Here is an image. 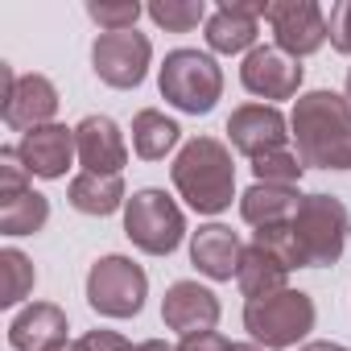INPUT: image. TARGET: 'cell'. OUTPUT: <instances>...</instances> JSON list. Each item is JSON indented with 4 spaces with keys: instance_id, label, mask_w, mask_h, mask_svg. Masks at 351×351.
Listing matches in <instances>:
<instances>
[{
    "instance_id": "cell-1",
    "label": "cell",
    "mask_w": 351,
    "mask_h": 351,
    "mask_svg": "<svg viewBox=\"0 0 351 351\" xmlns=\"http://www.w3.org/2000/svg\"><path fill=\"white\" fill-rule=\"evenodd\" d=\"M289 136L298 141L302 165L351 169V104L335 91H306L293 104Z\"/></svg>"
},
{
    "instance_id": "cell-2",
    "label": "cell",
    "mask_w": 351,
    "mask_h": 351,
    "mask_svg": "<svg viewBox=\"0 0 351 351\" xmlns=\"http://www.w3.org/2000/svg\"><path fill=\"white\" fill-rule=\"evenodd\" d=\"M173 186L199 215H219L236 195V165L232 153L215 136H195L173 157Z\"/></svg>"
},
{
    "instance_id": "cell-3",
    "label": "cell",
    "mask_w": 351,
    "mask_h": 351,
    "mask_svg": "<svg viewBox=\"0 0 351 351\" xmlns=\"http://www.w3.org/2000/svg\"><path fill=\"white\" fill-rule=\"evenodd\" d=\"M302 269H326L343 256L347 244V207L330 195H306L298 215L289 219Z\"/></svg>"
},
{
    "instance_id": "cell-4",
    "label": "cell",
    "mask_w": 351,
    "mask_h": 351,
    "mask_svg": "<svg viewBox=\"0 0 351 351\" xmlns=\"http://www.w3.org/2000/svg\"><path fill=\"white\" fill-rule=\"evenodd\" d=\"M161 95L191 116H207L215 108V99L223 95V71L215 66L211 54L199 50H173L161 62Z\"/></svg>"
},
{
    "instance_id": "cell-5",
    "label": "cell",
    "mask_w": 351,
    "mask_h": 351,
    "mask_svg": "<svg viewBox=\"0 0 351 351\" xmlns=\"http://www.w3.org/2000/svg\"><path fill=\"white\" fill-rule=\"evenodd\" d=\"M244 326L248 335L277 351V347H293L298 339H306L314 330V302L310 293L302 289H281V293H269L261 302H248L244 306Z\"/></svg>"
},
{
    "instance_id": "cell-6",
    "label": "cell",
    "mask_w": 351,
    "mask_h": 351,
    "mask_svg": "<svg viewBox=\"0 0 351 351\" xmlns=\"http://www.w3.org/2000/svg\"><path fill=\"white\" fill-rule=\"evenodd\" d=\"M124 236L149 256H169L186 236V219L165 191H136L124 203Z\"/></svg>"
},
{
    "instance_id": "cell-7",
    "label": "cell",
    "mask_w": 351,
    "mask_h": 351,
    "mask_svg": "<svg viewBox=\"0 0 351 351\" xmlns=\"http://www.w3.org/2000/svg\"><path fill=\"white\" fill-rule=\"evenodd\" d=\"M145 293H149V277L128 256H104L87 273V302L104 318H132V314H141Z\"/></svg>"
},
{
    "instance_id": "cell-8",
    "label": "cell",
    "mask_w": 351,
    "mask_h": 351,
    "mask_svg": "<svg viewBox=\"0 0 351 351\" xmlns=\"http://www.w3.org/2000/svg\"><path fill=\"white\" fill-rule=\"evenodd\" d=\"M149 38L136 34V29H124V34H99L95 46H91V66L95 75L108 83V87H141L145 83V71H149Z\"/></svg>"
},
{
    "instance_id": "cell-9",
    "label": "cell",
    "mask_w": 351,
    "mask_h": 351,
    "mask_svg": "<svg viewBox=\"0 0 351 351\" xmlns=\"http://www.w3.org/2000/svg\"><path fill=\"white\" fill-rule=\"evenodd\" d=\"M265 21L273 25L277 50H285L289 58H306L314 50H322L326 34V17L314 0H277L265 9Z\"/></svg>"
},
{
    "instance_id": "cell-10",
    "label": "cell",
    "mask_w": 351,
    "mask_h": 351,
    "mask_svg": "<svg viewBox=\"0 0 351 351\" xmlns=\"http://www.w3.org/2000/svg\"><path fill=\"white\" fill-rule=\"evenodd\" d=\"M240 83L261 99H289L302 87V62L277 46H256L240 66Z\"/></svg>"
},
{
    "instance_id": "cell-11",
    "label": "cell",
    "mask_w": 351,
    "mask_h": 351,
    "mask_svg": "<svg viewBox=\"0 0 351 351\" xmlns=\"http://www.w3.org/2000/svg\"><path fill=\"white\" fill-rule=\"evenodd\" d=\"M161 318H165L169 330H178L182 339L207 335V330H215V322H219V298H215L211 289H203L199 281H173V285L165 289Z\"/></svg>"
},
{
    "instance_id": "cell-12",
    "label": "cell",
    "mask_w": 351,
    "mask_h": 351,
    "mask_svg": "<svg viewBox=\"0 0 351 351\" xmlns=\"http://www.w3.org/2000/svg\"><path fill=\"white\" fill-rule=\"evenodd\" d=\"M228 136L244 157H265L273 149H285L289 132H285V116L273 104H244L228 116Z\"/></svg>"
},
{
    "instance_id": "cell-13",
    "label": "cell",
    "mask_w": 351,
    "mask_h": 351,
    "mask_svg": "<svg viewBox=\"0 0 351 351\" xmlns=\"http://www.w3.org/2000/svg\"><path fill=\"white\" fill-rule=\"evenodd\" d=\"M75 153H79L75 149V128H66V124H42V128L25 132L21 145H17V157L38 178H62Z\"/></svg>"
},
{
    "instance_id": "cell-14",
    "label": "cell",
    "mask_w": 351,
    "mask_h": 351,
    "mask_svg": "<svg viewBox=\"0 0 351 351\" xmlns=\"http://www.w3.org/2000/svg\"><path fill=\"white\" fill-rule=\"evenodd\" d=\"M54 112H58V91H54V83L46 75H25L5 95V124L17 128L21 136L42 128V124H50Z\"/></svg>"
},
{
    "instance_id": "cell-15",
    "label": "cell",
    "mask_w": 351,
    "mask_h": 351,
    "mask_svg": "<svg viewBox=\"0 0 351 351\" xmlns=\"http://www.w3.org/2000/svg\"><path fill=\"white\" fill-rule=\"evenodd\" d=\"M75 149H79V161L87 165V173H120L128 161L124 136H120L116 120H108V116H87L75 128Z\"/></svg>"
},
{
    "instance_id": "cell-16",
    "label": "cell",
    "mask_w": 351,
    "mask_h": 351,
    "mask_svg": "<svg viewBox=\"0 0 351 351\" xmlns=\"http://www.w3.org/2000/svg\"><path fill=\"white\" fill-rule=\"evenodd\" d=\"M269 5H240V0H223V5L207 17V46L215 54H244L256 42V17H265Z\"/></svg>"
},
{
    "instance_id": "cell-17",
    "label": "cell",
    "mask_w": 351,
    "mask_h": 351,
    "mask_svg": "<svg viewBox=\"0 0 351 351\" xmlns=\"http://www.w3.org/2000/svg\"><path fill=\"white\" fill-rule=\"evenodd\" d=\"M191 261L199 265V273H207L211 281H232L240 273V261H244V244L232 228L223 223H207L195 232L191 240Z\"/></svg>"
},
{
    "instance_id": "cell-18",
    "label": "cell",
    "mask_w": 351,
    "mask_h": 351,
    "mask_svg": "<svg viewBox=\"0 0 351 351\" xmlns=\"http://www.w3.org/2000/svg\"><path fill=\"white\" fill-rule=\"evenodd\" d=\"M9 343L17 351H50V347L66 343V314L50 302H34L29 310H21L13 318Z\"/></svg>"
},
{
    "instance_id": "cell-19",
    "label": "cell",
    "mask_w": 351,
    "mask_h": 351,
    "mask_svg": "<svg viewBox=\"0 0 351 351\" xmlns=\"http://www.w3.org/2000/svg\"><path fill=\"white\" fill-rule=\"evenodd\" d=\"M298 207H302V195H298L293 186H269V182L248 186L244 199H240V215H244V223H252L256 232H261V228H281V223H289V219L298 215Z\"/></svg>"
},
{
    "instance_id": "cell-20",
    "label": "cell",
    "mask_w": 351,
    "mask_h": 351,
    "mask_svg": "<svg viewBox=\"0 0 351 351\" xmlns=\"http://www.w3.org/2000/svg\"><path fill=\"white\" fill-rule=\"evenodd\" d=\"M285 277H289V269H285L277 256H269L261 244L244 248V261H240L236 281H240V293H244L248 302H261V298H269V293H281V289H285Z\"/></svg>"
},
{
    "instance_id": "cell-21",
    "label": "cell",
    "mask_w": 351,
    "mask_h": 351,
    "mask_svg": "<svg viewBox=\"0 0 351 351\" xmlns=\"http://www.w3.org/2000/svg\"><path fill=\"white\" fill-rule=\"evenodd\" d=\"M124 203V182L120 173H79L71 182V207L83 215H112Z\"/></svg>"
},
{
    "instance_id": "cell-22",
    "label": "cell",
    "mask_w": 351,
    "mask_h": 351,
    "mask_svg": "<svg viewBox=\"0 0 351 351\" xmlns=\"http://www.w3.org/2000/svg\"><path fill=\"white\" fill-rule=\"evenodd\" d=\"M178 136H182V128L173 120H165L161 112H153V108L132 116V149L145 161H161L173 145H178Z\"/></svg>"
},
{
    "instance_id": "cell-23",
    "label": "cell",
    "mask_w": 351,
    "mask_h": 351,
    "mask_svg": "<svg viewBox=\"0 0 351 351\" xmlns=\"http://www.w3.org/2000/svg\"><path fill=\"white\" fill-rule=\"evenodd\" d=\"M46 219H50V203L38 191H21L17 199L0 203V232L5 236H34L46 228Z\"/></svg>"
},
{
    "instance_id": "cell-24",
    "label": "cell",
    "mask_w": 351,
    "mask_h": 351,
    "mask_svg": "<svg viewBox=\"0 0 351 351\" xmlns=\"http://www.w3.org/2000/svg\"><path fill=\"white\" fill-rule=\"evenodd\" d=\"M0 277H5V281H0V306H17V302L34 289V281H38L29 256L17 252V248H5V252H0Z\"/></svg>"
},
{
    "instance_id": "cell-25",
    "label": "cell",
    "mask_w": 351,
    "mask_h": 351,
    "mask_svg": "<svg viewBox=\"0 0 351 351\" xmlns=\"http://www.w3.org/2000/svg\"><path fill=\"white\" fill-rule=\"evenodd\" d=\"M149 17L169 34H191L207 17V9H203V0H153Z\"/></svg>"
},
{
    "instance_id": "cell-26",
    "label": "cell",
    "mask_w": 351,
    "mask_h": 351,
    "mask_svg": "<svg viewBox=\"0 0 351 351\" xmlns=\"http://www.w3.org/2000/svg\"><path fill=\"white\" fill-rule=\"evenodd\" d=\"M252 173H256V182H269V186H293L302 173H306V165H302L298 153L273 149V153H265V157L252 161Z\"/></svg>"
},
{
    "instance_id": "cell-27",
    "label": "cell",
    "mask_w": 351,
    "mask_h": 351,
    "mask_svg": "<svg viewBox=\"0 0 351 351\" xmlns=\"http://www.w3.org/2000/svg\"><path fill=\"white\" fill-rule=\"evenodd\" d=\"M87 17H91L95 25H104L108 34H124V29L136 25L141 5H136V0H91V5H87Z\"/></svg>"
},
{
    "instance_id": "cell-28",
    "label": "cell",
    "mask_w": 351,
    "mask_h": 351,
    "mask_svg": "<svg viewBox=\"0 0 351 351\" xmlns=\"http://www.w3.org/2000/svg\"><path fill=\"white\" fill-rule=\"evenodd\" d=\"M25 161L17 157V149H5V153H0V203H5V199H17L21 191H29L25 186Z\"/></svg>"
},
{
    "instance_id": "cell-29",
    "label": "cell",
    "mask_w": 351,
    "mask_h": 351,
    "mask_svg": "<svg viewBox=\"0 0 351 351\" xmlns=\"http://www.w3.org/2000/svg\"><path fill=\"white\" fill-rule=\"evenodd\" d=\"M326 34H330V46L339 54H351V0H339V5L330 9Z\"/></svg>"
},
{
    "instance_id": "cell-30",
    "label": "cell",
    "mask_w": 351,
    "mask_h": 351,
    "mask_svg": "<svg viewBox=\"0 0 351 351\" xmlns=\"http://www.w3.org/2000/svg\"><path fill=\"white\" fill-rule=\"evenodd\" d=\"M178 351H261V347H252V343H228L223 335L207 330V335H191V339H182Z\"/></svg>"
},
{
    "instance_id": "cell-31",
    "label": "cell",
    "mask_w": 351,
    "mask_h": 351,
    "mask_svg": "<svg viewBox=\"0 0 351 351\" xmlns=\"http://www.w3.org/2000/svg\"><path fill=\"white\" fill-rule=\"evenodd\" d=\"M128 339H120L116 330H87L83 339H75V351H124Z\"/></svg>"
},
{
    "instance_id": "cell-32",
    "label": "cell",
    "mask_w": 351,
    "mask_h": 351,
    "mask_svg": "<svg viewBox=\"0 0 351 351\" xmlns=\"http://www.w3.org/2000/svg\"><path fill=\"white\" fill-rule=\"evenodd\" d=\"M124 351H173V347H165L161 339H149V343H124Z\"/></svg>"
},
{
    "instance_id": "cell-33",
    "label": "cell",
    "mask_w": 351,
    "mask_h": 351,
    "mask_svg": "<svg viewBox=\"0 0 351 351\" xmlns=\"http://www.w3.org/2000/svg\"><path fill=\"white\" fill-rule=\"evenodd\" d=\"M302 351H347V347H339V343H306Z\"/></svg>"
},
{
    "instance_id": "cell-34",
    "label": "cell",
    "mask_w": 351,
    "mask_h": 351,
    "mask_svg": "<svg viewBox=\"0 0 351 351\" xmlns=\"http://www.w3.org/2000/svg\"><path fill=\"white\" fill-rule=\"evenodd\" d=\"M50 351H75V343H58V347H50Z\"/></svg>"
},
{
    "instance_id": "cell-35",
    "label": "cell",
    "mask_w": 351,
    "mask_h": 351,
    "mask_svg": "<svg viewBox=\"0 0 351 351\" xmlns=\"http://www.w3.org/2000/svg\"><path fill=\"white\" fill-rule=\"evenodd\" d=\"M347 104H351V71H347Z\"/></svg>"
}]
</instances>
